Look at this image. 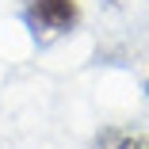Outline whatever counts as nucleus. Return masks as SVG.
<instances>
[{
    "mask_svg": "<svg viewBox=\"0 0 149 149\" xmlns=\"http://www.w3.org/2000/svg\"><path fill=\"white\" fill-rule=\"evenodd\" d=\"M23 23L38 42H54L80 23V4L77 0H27Z\"/></svg>",
    "mask_w": 149,
    "mask_h": 149,
    "instance_id": "obj_1",
    "label": "nucleus"
},
{
    "mask_svg": "<svg viewBox=\"0 0 149 149\" xmlns=\"http://www.w3.org/2000/svg\"><path fill=\"white\" fill-rule=\"evenodd\" d=\"M96 149H149V134H141V130H103L96 138Z\"/></svg>",
    "mask_w": 149,
    "mask_h": 149,
    "instance_id": "obj_2",
    "label": "nucleus"
},
{
    "mask_svg": "<svg viewBox=\"0 0 149 149\" xmlns=\"http://www.w3.org/2000/svg\"><path fill=\"white\" fill-rule=\"evenodd\" d=\"M145 92H149V84H145Z\"/></svg>",
    "mask_w": 149,
    "mask_h": 149,
    "instance_id": "obj_3",
    "label": "nucleus"
}]
</instances>
